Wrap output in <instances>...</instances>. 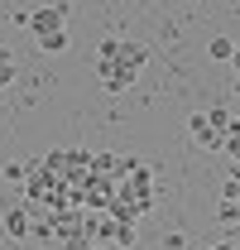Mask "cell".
Masks as SVG:
<instances>
[{
    "label": "cell",
    "instance_id": "2",
    "mask_svg": "<svg viewBox=\"0 0 240 250\" xmlns=\"http://www.w3.org/2000/svg\"><path fill=\"white\" fill-rule=\"evenodd\" d=\"M187 140H192V145H197V149H221V130H216V125L207 121V111H197V116H187Z\"/></svg>",
    "mask_w": 240,
    "mask_h": 250
},
{
    "label": "cell",
    "instance_id": "4",
    "mask_svg": "<svg viewBox=\"0 0 240 250\" xmlns=\"http://www.w3.org/2000/svg\"><path fill=\"white\" fill-rule=\"evenodd\" d=\"M0 221H5V236H10V241H24V236H29V202H10Z\"/></svg>",
    "mask_w": 240,
    "mask_h": 250
},
{
    "label": "cell",
    "instance_id": "5",
    "mask_svg": "<svg viewBox=\"0 0 240 250\" xmlns=\"http://www.w3.org/2000/svg\"><path fill=\"white\" fill-rule=\"evenodd\" d=\"M116 58L144 72V62H149V48H144V43H135V39H116Z\"/></svg>",
    "mask_w": 240,
    "mask_h": 250
},
{
    "label": "cell",
    "instance_id": "13",
    "mask_svg": "<svg viewBox=\"0 0 240 250\" xmlns=\"http://www.w3.org/2000/svg\"><path fill=\"white\" fill-rule=\"evenodd\" d=\"M221 197H231V202H240V178H236V173H226V183H221Z\"/></svg>",
    "mask_w": 240,
    "mask_h": 250
},
{
    "label": "cell",
    "instance_id": "9",
    "mask_svg": "<svg viewBox=\"0 0 240 250\" xmlns=\"http://www.w3.org/2000/svg\"><path fill=\"white\" fill-rule=\"evenodd\" d=\"M15 77H20V62H15V53H10L5 43H0V87H10Z\"/></svg>",
    "mask_w": 240,
    "mask_h": 250
},
{
    "label": "cell",
    "instance_id": "11",
    "mask_svg": "<svg viewBox=\"0 0 240 250\" xmlns=\"http://www.w3.org/2000/svg\"><path fill=\"white\" fill-rule=\"evenodd\" d=\"M192 246V236H182V231H168L163 236V250H187Z\"/></svg>",
    "mask_w": 240,
    "mask_h": 250
},
{
    "label": "cell",
    "instance_id": "7",
    "mask_svg": "<svg viewBox=\"0 0 240 250\" xmlns=\"http://www.w3.org/2000/svg\"><path fill=\"white\" fill-rule=\"evenodd\" d=\"M211 58L216 62H231L236 58V39H231V34H216V39H211V48H207Z\"/></svg>",
    "mask_w": 240,
    "mask_h": 250
},
{
    "label": "cell",
    "instance_id": "10",
    "mask_svg": "<svg viewBox=\"0 0 240 250\" xmlns=\"http://www.w3.org/2000/svg\"><path fill=\"white\" fill-rule=\"evenodd\" d=\"M221 226H226V231H236V226H240V202L221 197Z\"/></svg>",
    "mask_w": 240,
    "mask_h": 250
},
{
    "label": "cell",
    "instance_id": "3",
    "mask_svg": "<svg viewBox=\"0 0 240 250\" xmlns=\"http://www.w3.org/2000/svg\"><path fill=\"white\" fill-rule=\"evenodd\" d=\"M24 24L34 29V39L48 34V29H62V24H67V5H39V10H29Z\"/></svg>",
    "mask_w": 240,
    "mask_h": 250
},
{
    "label": "cell",
    "instance_id": "12",
    "mask_svg": "<svg viewBox=\"0 0 240 250\" xmlns=\"http://www.w3.org/2000/svg\"><path fill=\"white\" fill-rule=\"evenodd\" d=\"M0 173H5V183H24V178H29V168H24V164H5Z\"/></svg>",
    "mask_w": 240,
    "mask_h": 250
},
{
    "label": "cell",
    "instance_id": "8",
    "mask_svg": "<svg viewBox=\"0 0 240 250\" xmlns=\"http://www.w3.org/2000/svg\"><path fill=\"white\" fill-rule=\"evenodd\" d=\"M207 121L226 135V130H236V111H231V106H207Z\"/></svg>",
    "mask_w": 240,
    "mask_h": 250
},
{
    "label": "cell",
    "instance_id": "6",
    "mask_svg": "<svg viewBox=\"0 0 240 250\" xmlns=\"http://www.w3.org/2000/svg\"><path fill=\"white\" fill-rule=\"evenodd\" d=\"M67 43H72V39H67V24H62V29L39 34V48H43V53H67Z\"/></svg>",
    "mask_w": 240,
    "mask_h": 250
},
{
    "label": "cell",
    "instance_id": "1",
    "mask_svg": "<svg viewBox=\"0 0 240 250\" xmlns=\"http://www.w3.org/2000/svg\"><path fill=\"white\" fill-rule=\"evenodd\" d=\"M91 72H96V82H101L106 92H130V87L140 82V67H130V62H120V58L91 62Z\"/></svg>",
    "mask_w": 240,
    "mask_h": 250
}]
</instances>
